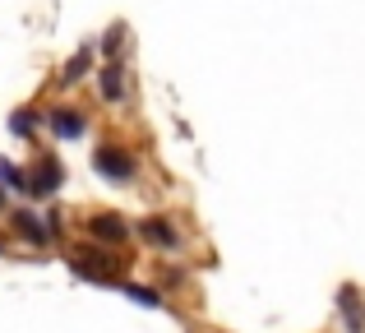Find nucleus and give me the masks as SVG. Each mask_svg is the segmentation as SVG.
Wrapping results in <instances>:
<instances>
[{"label": "nucleus", "mask_w": 365, "mask_h": 333, "mask_svg": "<svg viewBox=\"0 0 365 333\" xmlns=\"http://www.w3.org/2000/svg\"><path fill=\"white\" fill-rule=\"evenodd\" d=\"M120 42H125V28H111V33H102V56H116L120 51Z\"/></svg>", "instance_id": "4468645a"}, {"label": "nucleus", "mask_w": 365, "mask_h": 333, "mask_svg": "<svg viewBox=\"0 0 365 333\" xmlns=\"http://www.w3.org/2000/svg\"><path fill=\"white\" fill-rule=\"evenodd\" d=\"M120 292L134 301V306H148V310L162 306V292H158V287H143V282H120Z\"/></svg>", "instance_id": "9b49d317"}, {"label": "nucleus", "mask_w": 365, "mask_h": 333, "mask_svg": "<svg viewBox=\"0 0 365 333\" xmlns=\"http://www.w3.org/2000/svg\"><path fill=\"white\" fill-rule=\"evenodd\" d=\"M88 236H93L98 245H120L125 236H130V227H125L120 213H93V217H88Z\"/></svg>", "instance_id": "39448f33"}, {"label": "nucleus", "mask_w": 365, "mask_h": 333, "mask_svg": "<svg viewBox=\"0 0 365 333\" xmlns=\"http://www.w3.org/2000/svg\"><path fill=\"white\" fill-rule=\"evenodd\" d=\"M88 61H93L88 51H74L70 61L61 65V74H56V83H61V88H74V83H79L83 74H88Z\"/></svg>", "instance_id": "9d476101"}, {"label": "nucleus", "mask_w": 365, "mask_h": 333, "mask_svg": "<svg viewBox=\"0 0 365 333\" xmlns=\"http://www.w3.org/2000/svg\"><path fill=\"white\" fill-rule=\"evenodd\" d=\"M139 236H143L148 245H158V250H180V232H176V222H171V217H162V213L143 217V222H139Z\"/></svg>", "instance_id": "20e7f679"}, {"label": "nucleus", "mask_w": 365, "mask_h": 333, "mask_svg": "<svg viewBox=\"0 0 365 333\" xmlns=\"http://www.w3.org/2000/svg\"><path fill=\"white\" fill-rule=\"evenodd\" d=\"M9 227H14L24 241H33V245H46V241H51V227H46V217H37L33 208H19V213L9 217Z\"/></svg>", "instance_id": "0eeeda50"}, {"label": "nucleus", "mask_w": 365, "mask_h": 333, "mask_svg": "<svg viewBox=\"0 0 365 333\" xmlns=\"http://www.w3.org/2000/svg\"><path fill=\"white\" fill-rule=\"evenodd\" d=\"M70 269L79 273V278H88V282H116V287H120V269H125V260L107 255V245H83V250H74V255H70Z\"/></svg>", "instance_id": "f257e3e1"}, {"label": "nucleus", "mask_w": 365, "mask_h": 333, "mask_svg": "<svg viewBox=\"0 0 365 333\" xmlns=\"http://www.w3.org/2000/svg\"><path fill=\"white\" fill-rule=\"evenodd\" d=\"M0 208H5V190H0Z\"/></svg>", "instance_id": "2eb2a0df"}, {"label": "nucleus", "mask_w": 365, "mask_h": 333, "mask_svg": "<svg viewBox=\"0 0 365 333\" xmlns=\"http://www.w3.org/2000/svg\"><path fill=\"white\" fill-rule=\"evenodd\" d=\"M93 171L98 176H107V180H134L139 176V163H134L125 148H111V144H102V148H93Z\"/></svg>", "instance_id": "7ed1b4c3"}, {"label": "nucleus", "mask_w": 365, "mask_h": 333, "mask_svg": "<svg viewBox=\"0 0 365 333\" xmlns=\"http://www.w3.org/2000/svg\"><path fill=\"white\" fill-rule=\"evenodd\" d=\"M42 121L51 125L56 139H79L83 130H88V121H83L74 107H51V111H42Z\"/></svg>", "instance_id": "423d86ee"}, {"label": "nucleus", "mask_w": 365, "mask_h": 333, "mask_svg": "<svg viewBox=\"0 0 365 333\" xmlns=\"http://www.w3.org/2000/svg\"><path fill=\"white\" fill-rule=\"evenodd\" d=\"M37 125H42V116H37V111H28V107L9 116V135H19V139H33Z\"/></svg>", "instance_id": "f8f14e48"}, {"label": "nucleus", "mask_w": 365, "mask_h": 333, "mask_svg": "<svg viewBox=\"0 0 365 333\" xmlns=\"http://www.w3.org/2000/svg\"><path fill=\"white\" fill-rule=\"evenodd\" d=\"M98 93L107 102H120L125 98V65H116V61L102 65V70H98Z\"/></svg>", "instance_id": "1a4fd4ad"}, {"label": "nucleus", "mask_w": 365, "mask_h": 333, "mask_svg": "<svg viewBox=\"0 0 365 333\" xmlns=\"http://www.w3.org/2000/svg\"><path fill=\"white\" fill-rule=\"evenodd\" d=\"M61 180H65L61 158H56V153H37V158H33V167L24 171V195H33V199H51L56 190H61Z\"/></svg>", "instance_id": "f03ea898"}, {"label": "nucleus", "mask_w": 365, "mask_h": 333, "mask_svg": "<svg viewBox=\"0 0 365 333\" xmlns=\"http://www.w3.org/2000/svg\"><path fill=\"white\" fill-rule=\"evenodd\" d=\"M338 310H342V324H347V333H365V306H361L356 287H338Z\"/></svg>", "instance_id": "6e6552de"}, {"label": "nucleus", "mask_w": 365, "mask_h": 333, "mask_svg": "<svg viewBox=\"0 0 365 333\" xmlns=\"http://www.w3.org/2000/svg\"><path fill=\"white\" fill-rule=\"evenodd\" d=\"M0 190H19L24 195V171L9 163V158H0Z\"/></svg>", "instance_id": "ddd939ff"}]
</instances>
